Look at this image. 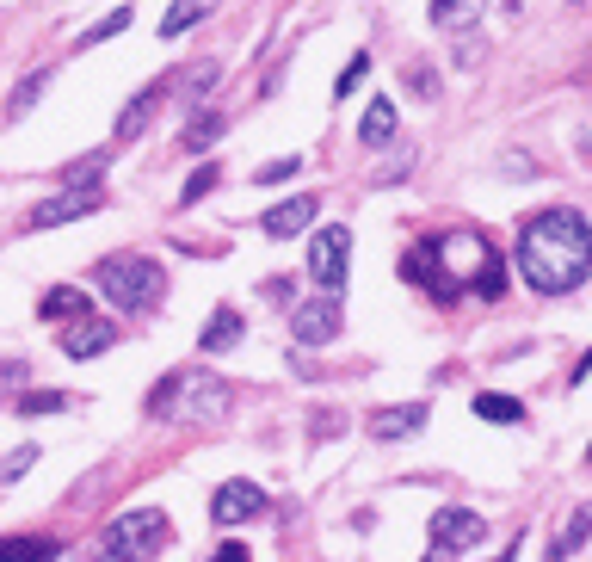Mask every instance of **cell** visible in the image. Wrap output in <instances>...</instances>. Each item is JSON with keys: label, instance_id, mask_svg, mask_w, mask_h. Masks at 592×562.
Returning a JSON list of instances; mask_svg holds the SVG:
<instances>
[{"label": "cell", "instance_id": "26", "mask_svg": "<svg viewBox=\"0 0 592 562\" xmlns=\"http://www.w3.org/2000/svg\"><path fill=\"white\" fill-rule=\"evenodd\" d=\"M44 93H50V68H31V75L13 87V105H7V112H13V118H25V112H31V105L44 99Z\"/></svg>", "mask_w": 592, "mask_h": 562}, {"label": "cell", "instance_id": "2", "mask_svg": "<svg viewBox=\"0 0 592 562\" xmlns=\"http://www.w3.org/2000/svg\"><path fill=\"white\" fill-rule=\"evenodd\" d=\"M93 285H99V297L118 315H142V309H155L167 297V272L148 254H105L93 266Z\"/></svg>", "mask_w": 592, "mask_h": 562}, {"label": "cell", "instance_id": "13", "mask_svg": "<svg viewBox=\"0 0 592 562\" xmlns=\"http://www.w3.org/2000/svg\"><path fill=\"white\" fill-rule=\"evenodd\" d=\"M426 414H432L426 402H401V408H377L364 427H370V439H377V445H395V439H414L426 427Z\"/></svg>", "mask_w": 592, "mask_h": 562}, {"label": "cell", "instance_id": "8", "mask_svg": "<svg viewBox=\"0 0 592 562\" xmlns=\"http://www.w3.org/2000/svg\"><path fill=\"white\" fill-rule=\"evenodd\" d=\"M93 210H105V192L99 186H62L56 198H44L31 210V229H56V223H74V217H93Z\"/></svg>", "mask_w": 592, "mask_h": 562}, {"label": "cell", "instance_id": "9", "mask_svg": "<svg viewBox=\"0 0 592 562\" xmlns=\"http://www.w3.org/2000/svg\"><path fill=\"white\" fill-rule=\"evenodd\" d=\"M481 538H488V519H481V513H469V507H438V513H432V550L463 556V550H475Z\"/></svg>", "mask_w": 592, "mask_h": 562}, {"label": "cell", "instance_id": "20", "mask_svg": "<svg viewBox=\"0 0 592 562\" xmlns=\"http://www.w3.org/2000/svg\"><path fill=\"white\" fill-rule=\"evenodd\" d=\"M62 544L56 538H0V562H56Z\"/></svg>", "mask_w": 592, "mask_h": 562}, {"label": "cell", "instance_id": "41", "mask_svg": "<svg viewBox=\"0 0 592 562\" xmlns=\"http://www.w3.org/2000/svg\"><path fill=\"white\" fill-rule=\"evenodd\" d=\"M500 562H518V544H506V550H500Z\"/></svg>", "mask_w": 592, "mask_h": 562}, {"label": "cell", "instance_id": "16", "mask_svg": "<svg viewBox=\"0 0 592 562\" xmlns=\"http://www.w3.org/2000/svg\"><path fill=\"white\" fill-rule=\"evenodd\" d=\"M241 334H247V322H241V309L235 303H222L210 322H204V334H198V346L204 353H229V346H241Z\"/></svg>", "mask_w": 592, "mask_h": 562}, {"label": "cell", "instance_id": "38", "mask_svg": "<svg viewBox=\"0 0 592 562\" xmlns=\"http://www.w3.org/2000/svg\"><path fill=\"white\" fill-rule=\"evenodd\" d=\"M210 562H253V556H247V544H216Z\"/></svg>", "mask_w": 592, "mask_h": 562}, {"label": "cell", "instance_id": "18", "mask_svg": "<svg viewBox=\"0 0 592 562\" xmlns=\"http://www.w3.org/2000/svg\"><path fill=\"white\" fill-rule=\"evenodd\" d=\"M93 303L74 291V285H50L44 297H37V315H44V322H74V315H87Z\"/></svg>", "mask_w": 592, "mask_h": 562}, {"label": "cell", "instance_id": "10", "mask_svg": "<svg viewBox=\"0 0 592 562\" xmlns=\"http://www.w3.org/2000/svg\"><path fill=\"white\" fill-rule=\"evenodd\" d=\"M111 346H118V322H105L99 309L74 315V322L62 328V353L68 359H99V353H111Z\"/></svg>", "mask_w": 592, "mask_h": 562}, {"label": "cell", "instance_id": "15", "mask_svg": "<svg viewBox=\"0 0 592 562\" xmlns=\"http://www.w3.org/2000/svg\"><path fill=\"white\" fill-rule=\"evenodd\" d=\"M315 217H321V198H284V204H272L266 217H259V229L284 241V235H303Z\"/></svg>", "mask_w": 592, "mask_h": 562}, {"label": "cell", "instance_id": "31", "mask_svg": "<svg viewBox=\"0 0 592 562\" xmlns=\"http://www.w3.org/2000/svg\"><path fill=\"white\" fill-rule=\"evenodd\" d=\"M31 464H37V445H19V451H13V458H7V464H0V488H13V482H19V476L31 470Z\"/></svg>", "mask_w": 592, "mask_h": 562}, {"label": "cell", "instance_id": "3", "mask_svg": "<svg viewBox=\"0 0 592 562\" xmlns=\"http://www.w3.org/2000/svg\"><path fill=\"white\" fill-rule=\"evenodd\" d=\"M438 266H444V285L457 291H475V297H500L506 291V260L488 248L481 235H451V241H438Z\"/></svg>", "mask_w": 592, "mask_h": 562}, {"label": "cell", "instance_id": "36", "mask_svg": "<svg viewBox=\"0 0 592 562\" xmlns=\"http://www.w3.org/2000/svg\"><path fill=\"white\" fill-rule=\"evenodd\" d=\"M407 87H414L420 99H432V93H438V81H432V68H420V62H414V68H407Z\"/></svg>", "mask_w": 592, "mask_h": 562}, {"label": "cell", "instance_id": "5", "mask_svg": "<svg viewBox=\"0 0 592 562\" xmlns=\"http://www.w3.org/2000/svg\"><path fill=\"white\" fill-rule=\"evenodd\" d=\"M346 272H352V229L346 223L315 229V241H309V278H315L321 291H340Z\"/></svg>", "mask_w": 592, "mask_h": 562}, {"label": "cell", "instance_id": "28", "mask_svg": "<svg viewBox=\"0 0 592 562\" xmlns=\"http://www.w3.org/2000/svg\"><path fill=\"white\" fill-rule=\"evenodd\" d=\"M130 25V7H118V13H105L93 31H87V38H81V50H99V44H111V38H118V31Z\"/></svg>", "mask_w": 592, "mask_h": 562}, {"label": "cell", "instance_id": "25", "mask_svg": "<svg viewBox=\"0 0 592 562\" xmlns=\"http://www.w3.org/2000/svg\"><path fill=\"white\" fill-rule=\"evenodd\" d=\"M204 13H210V0H173L167 19H161V38H179V31H192Z\"/></svg>", "mask_w": 592, "mask_h": 562}, {"label": "cell", "instance_id": "33", "mask_svg": "<svg viewBox=\"0 0 592 562\" xmlns=\"http://www.w3.org/2000/svg\"><path fill=\"white\" fill-rule=\"evenodd\" d=\"M290 173H296V155H278V161H266V167H259L253 180H259V186H284Z\"/></svg>", "mask_w": 592, "mask_h": 562}, {"label": "cell", "instance_id": "22", "mask_svg": "<svg viewBox=\"0 0 592 562\" xmlns=\"http://www.w3.org/2000/svg\"><path fill=\"white\" fill-rule=\"evenodd\" d=\"M105 167H111V149H93V155H81V161H68L56 180H62V186H99Z\"/></svg>", "mask_w": 592, "mask_h": 562}, {"label": "cell", "instance_id": "37", "mask_svg": "<svg viewBox=\"0 0 592 562\" xmlns=\"http://www.w3.org/2000/svg\"><path fill=\"white\" fill-rule=\"evenodd\" d=\"M216 87V62H204V68H192V93H210Z\"/></svg>", "mask_w": 592, "mask_h": 562}, {"label": "cell", "instance_id": "27", "mask_svg": "<svg viewBox=\"0 0 592 562\" xmlns=\"http://www.w3.org/2000/svg\"><path fill=\"white\" fill-rule=\"evenodd\" d=\"M13 408H19L25 420H37V414H62V408H68V396H62V390H31V396H19Z\"/></svg>", "mask_w": 592, "mask_h": 562}, {"label": "cell", "instance_id": "29", "mask_svg": "<svg viewBox=\"0 0 592 562\" xmlns=\"http://www.w3.org/2000/svg\"><path fill=\"white\" fill-rule=\"evenodd\" d=\"M586 538H592V501H586V507H574V519H568V532H562V538H555V544H562V550L574 556V550H580Z\"/></svg>", "mask_w": 592, "mask_h": 562}, {"label": "cell", "instance_id": "4", "mask_svg": "<svg viewBox=\"0 0 592 562\" xmlns=\"http://www.w3.org/2000/svg\"><path fill=\"white\" fill-rule=\"evenodd\" d=\"M161 544H167V513L161 507H130L99 532L93 562H155Z\"/></svg>", "mask_w": 592, "mask_h": 562}, {"label": "cell", "instance_id": "12", "mask_svg": "<svg viewBox=\"0 0 592 562\" xmlns=\"http://www.w3.org/2000/svg\"><path fill=\"white\" fill-rule=\"evenodd\" d=\"M401 278L420 285V291H432L438 303H451V285H444V266H438V241H414V248L401 254Z\"/></svg>", "mask_w": 592, "mask_h": 562}, {"label": "cell", "instance_id": "21", "mask_svg": "<svg viewBox=\"0 0 592 562\" xmlns=\"http://www.w3.org/2000/svg\"><path fill=\"white\" fill-rule=\"evenodd\" d=\"M222 124H229V118H222V112H192V124H185V136H179V149H185V155H198V149H210V143H216V136H222Z\"/></svg>", "mask_w": 592, "mask_h": 562}, {"label": "cell", "instance_id": "14", "mask_svg": "<svg viewBox=\"0 0 592 562\" xmlns=\"http://www.w3.org/2000/svg\"><path fill=\"white\" fill-rule=\"evenodd\" d=\"M161 99H167V81H148V87H136V93L124 99V112H118V130H111V136H118V143H136V136L148 130V118L161 112Z\"/></svg>", "mask_w": 592, "mask_h": 562}, {"label": "cell", "instance_id": "30", "mask_svg": "<svg viewBox=\"0 0 592 562\" xmlns=\"http://www.w3.org/2000/svg\"><path fill=\"white\" fill-rule=\"evenodd\" d=\"M364 75H370V56L358 50V56H352L346 68H340V81H333V99H346V93H358V81H364Z\"/></svg>", "mask_w": 592, "mask_h": 562}, {"label": "cell", "instance_id": "23", "mask_svg": "<svg viewBox=\"0 0 592 562\" xmlns=\"http://www.w3.org/2000/svg\"><path fill=\"white\" fill-rule=\"evenodd\" d=\"M179 383H185V371H167L155 390H148L142 414H148V420H173V408H179Z\"/></svg>", "mask_w": 592, "mask_h": 562}, {"label": "cell", "instance_id": "42", "mask_svg": "<svg viewBox=\"0 0 592 562\" xmlns=\"http://www.w3.org/2000/svg\"><path fill=\"white\" fill-rule=\"evenodd\" d=\"M586 470H592V445H586Z\"/></svg>", "mask_w": 592, "mask_h": 562}, {"label": "cell", "instance_id": "1", "mask_svg": "<svg viewBox=\"0 0 592 562\" xmlns=\"http://www.w3.org/2000/svg\"><path fill=\"white\" fill-rule=\"evenodd\" d=\"M518 278L537 297H568L592 278V223L574 204H549L518 229Z\"/></svg>", "mask_w": 592, "mask_h": 562}, {"label": "cell", "instance_id": "32", "mask_svg": "<svg viewBox=\"0 0 592 562\" xmlns=\"http://www.w3.org/2000/svg\"><path fill=\"white\" fill-rule=\"evenodd\" d=\"M210 186H216V161H204V167L192 173V180H185V192H179V204H198V198H204Z\"/></svg>", "mask_w": 592, "mask_h": 562}, {"label": "cell", "instance_id": "11", "mask_svg": "<svg viewBox=\"0 0 592 562\" xmlns=\"http://www.w3.org/2000/svg\"><path fill=\"white\" fill-rule=\"evenodd\" d=\"M272 501H266V488L259 482H222L216 495H210V519L216 525H241V519H259Z\"/></svg>", "mask_w": 592, "mask_h": 562}, {"label": "cell", "instance_id": "40", "mask_svg": "<svg viewBox=\"0 0 592 562\" xmlns=\"http://www.w3.org/2000/svg\"><path fill=\"white\" fill-rule=\"evenodd\" d=\"M426 562H457V556H451V550H432V556H426Z\"/></svg>", "mask_w": 592, "mask_h": 562}, {"label": "cell", "instance_id": "7", "mask_svg": "<svg viewBox=\"0 0 592 562\" xmlns=\"http://www.w3.org/2000/svg\"><path fill=\"white\" fill-rule=\"evenodd\" d=\"M340 328H346V303L333 297V291H321V297H309V303H296V346H327Z\"/></svg>", "mask_w": 592, "mask_h": 562}, {"label": "cell", "instance_id": "6", "mask_svg": "<svg viewBox=\"0 0 592 562\" xmlns=\"http://www.w3.org/2000/svg\"><path fill=\"white\" fill-rule=\"evenodd\" d=\"M229 408H235V390H229L222 377H198V371H185V383H179V408H173V414L204 420V427H210V420H222Z\"/></svg>", "mask_w": 592, "mask_h": 562}, {"label": "cell", "instance_id": "34", "mask_svg": "<svg viewBox=\"0 0 592 562\" xmlns=\"http://www.w3.org/2000/svg\"><path fill=\"white\" fill-rule=\"evenodd\" d=\"M333 433H346V420H340V414H315V420H309V439H315V445L333 439Z\"/></svg>", "mask_w": 592, "mask_h": 562}, {"label": "cell", "instance_id": "35", "mask_svg": "<svg viewBox=\"0 0 592 562\" xmlns=\"http://www.w3.org/2000/svg\"><path fill=\"white\" fill-rule=\"evenodd\" d=\"M25 377H31V371H25V359H7V365H0V396H13Z\"/></svg>", "mask_w": 592, "mask_h": 562}, {"label": "cell", "instance_id": "17", "mask_svg": "<svg viewBox=\"0 0 592 562\" xmlns=\"http://www.w3.org/2000/svg\"><path fill=\"white\" fill-rule=\"evenodd\" d=\"M389 136H395V99H370L364 118H358V143L364 149H383Z\"/></svg>", "mask_w": 592, "mask_h": 562}, {"label": "cell", "instance_id": "39", "mask_svg": "<svg viewBox=\"0 0 592 562\" xmlns=\"http://www.w3.org/2000/svg\"><path fill=\"white\" fill-rule=\"evenodd\" d=\"M592 377V353H580V365H574V383H586Z\"/></svg>", "mask_w": 592, "mask_h": 562}, {"label": "cell", "instance_id": "19", "mask_svg": "<svg viewBox=\"0 0 592 562\" xmlns=\"http://www.w3.org/2000/svg\"><path fill=\"white\" fill-rule=\"evenodd\" d=\"M481 13H488V0H432V25L438 31H469Z\"/></svg>", "mask_w": 592, "mask_h": 562}, {"label": "cell", "instance_id": "24", "mask_svg": "<svg viewBox=\"0 0 592 562\" xmlns=\"http://www.w3.org/2000/svg\"><path fill=\"white\" fill-rule=\"evenodd\" d=\"M469 408H475L481 420H500V427H518V420H525V402H518V396H494V390L475 396Z\"/></svg>", "mask_w": 592, "mask_h": 562}]
</instances>
